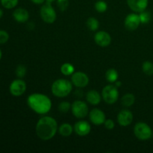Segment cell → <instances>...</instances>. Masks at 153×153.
Returning <instances> with one entry per match:
<instances>
[{
    "label": "cell",
    "mask_w": 153,
    "mask_h": 153,
    "mask_svg": "<svg viewBox=\"0 0 153 153\" xmlns=\"http://www.w3.org/2000/svg\"><path fill=\"white\" fill-rule=\"evenodd\" d=\"M58 131V123L52 117H43L39 119L36 124V134L37 137L42 140H51L55 137Z\"/></svg>",
    "instance_id": "1"
},
{
    "label": "cell",
    "mask_w": 153,
    "mask_h": 153,
    "mask_svg": "<svg viewBox=\"0 0 153 153\" xmlns=\"http://www.w3.org/2000/svg\"><path fill=\"white\" fill-rule=\"evenodd\" d=\"M27 104L33 111L40 115L46 114L52 108V101L49 97L45 94L39 93H35L28 96Z\"/></svg>",
    "instance_id": "2"
},
{
    "label": "cell",
    "mask_w": 153,
    "mask_h": 153,
    "mask_svg": "<svg viewBox=\"0 0 153 153\" xmlns=\"http://www.w3.org/2000/svg\"><path fill=\"white\" fill-rule=\"evenodd\" d=\"M73 90V83L67 79H59L55 80L51 87L52 94L58 98H64L70 95Z\"/></svg>",
    "instance_id": "3"
},
{
    "label": "cell",
    "mask_w": 153,
    "mask_h": 153,
    "mask_svg": "<svg viewBox=\"0 0 153 153\" xmlns=\"http://www.w3.org/2000/svg\"><path fill=\"white\" fill-rule=\"evenodd\" d=\"M102 97L107 104H114L119 99V91L114 85H108L104 87L102 91Z\"/></svg>",
    "instance_id": "4"
},
{
    "label": "cell",
    "mask_w": 153,
    "mask_h": 153,
    "mask_svg": "<svg viewBox=\"0 0 153 153\" xmlns=\"http://www.w3.org/2000/svg\"><path fill=\"white\" fill-rule=\"evenodd\" d=\"M134 134L139 140H146L152 136V131L150 126L146 123L139 122L134 126Z\"/></svg>",
    "instance_id": "5"
},
{
    "label": "cell",
    "mask_w": 153,
    "mask_h": 153,
    "mask_svg": "<svg viewBox=\"0 0 153 153\" xmlns=\"http://www.w3.org/2000/svg\"><path fill=\"white\" fill-rule=\"evenodd\" d=\"M40 15L43 22L48 24H52L56 20L57 13L52 4L46 2L43 4L40 10Z\"/></svg>",
    "instance_id": "6"
},
{
    "label": "cell",
    "mask_w": 153,
    "mask_h": 153,
    "mask_svg": "<svg viewBox=\"0 0 153 153\" xmlns=\"http://www.w3.org/2000/svg\"><path fill=\"white\" fill-rule=\"evenodd\" d=\"M71 111L74 117L78 119H83L89 114V108L86 102L82 100H76L71 106Z\"/></svg>",
    "instance_id": "7"
},
{
    "label": "cell",
    "mask_w": 153,
    "mask_h": 153,
    "mask_svg": "<svg viewBox=\"0 0 153 153\" xmlns=\"http://www.w3.org/2000/svg\"><path fill=\"white\" fill-rule=\"evenodd\" d=\"M10 93L14 97H20L26 91V84L21 79H15L10 85Z\"/></svg>",
    "instance_id": "8"
},
{
    "label": "cell",
    "mask_w": 153,
    "mask_h": 153,
    "mask_svg": "<svg viewBox=\"0 0 153 153\" xmlns=\"http://www.w3.org/2000/svg\"><path fill=\"white\" fill-rule=\"evenodd\" d=\"M71 82L77 88H85L89 84V77L83 72H76L72 75Z\"/></svg>",
    "instance_id": "9"
},
{
    "label": "cell",
    "mask_w": 153,
    "mask_h": 153,
    "mask_svg": "<svg viewBox=\"0 0 153 153\" xmlns=\"http://www.w3.org/2000/svg\"><path fill=\"white\" fill-rule=\"evenodd\" d=\"M140 23L141 22H140V16H139V14L136 13H131L128 14L124 20L125 27L126 28V29L129 30V31H134V30L137 29Z\"/></svg>",
    "instance_id": "10"
},
{
    "label": "cell",
    "mask_w": 153,
    "mask_h": 153,
    "mask_svg": "<svg viewBox=\"0 0 153 153\" xmlns=\"http://www.w3.org/2000/svg\"><path fill=\"white\" fill-rule=\"evenodd\" d=\"M94 40L98 46L101 47H107L111 43V37L107 31H100L94 35Z\"/></svg>",
    "instance_id": "11"
},
{
    "label": "cell",
    "mask_w": 153,
    "mask_h": 153,
    "mask_svg": "<svg viewBox=\"0 0 153 153\" xmlns=\"http://www.w3.org/2000/svg\"><path fill=\"white\" fill-rule=\"evenodd\" d=\"M89 118L91 122L95 126L102 125L106 120L104 112L99 108H94L91 111H90Z\"/></svg>",
    "instance_id": "12"
},
{
    "label": "cell",
    "mask_w": 153,
    "mask_h": 153,
    "mask_svg": "<svg viewBox=\"0 0 153 153\" xmlns=\"http://www.w3.org/2000/svg\"><path fill=\"white\" fill-rule=\"evenodd\" d=\"M74 131L81 137H85L90 134L91 126L89 123L86 120H79L74 125Z\"/></svg>",
    "instance_id": "13"
},
{
    "label": "cell",
    "mask_w": 153,
    "mask_h": 153,
    "mask_svg": "<svg viewBox=\"0 0 153 153\" xmlns=\"http://www.w3.org/2000/svg\"><path fill=\"white\" fill-rule=\"evenodd\" d=\"M133 121V114L128 109H123L117 114V122L121 126H128Z\"/></svg>",
    "instance_id": "14"
},
{
    "label": "cell",
    "mask_w": 153,
    "mask_h": 153,
    "mask_svg": "<svg viewBox=\"0 0 153 153\" xmlns=\"http://www.w3.org/2000/svg\"><path fill=\"white\" fill-rule=\"evenodd\" d=\"M127 4L129 8L135 13H140L146 10L148 7V0H127Z\"/></svg>",
    "instance_id": "15"
},
{
    "label": "cell",
    "mask_w": 153,
    "mask_h": 153,
    "mask_svg": "<svg viewBox=\"0 0 153 153\" xmlns=\"http://www.w3.org/2000/svg\"><path fill=\"white\" fill-rule=\"evenodd\" d=\"M13 19L19 23H24L28 22L29 19V13L28 10L22 7H19L16 9L13 13Z\"/></svg>",
    "instance_id": "16"
},
{
    "label": "cell",
    "mask_w": 153,
    "mask_h": 153,
    "mask_svg": "<svg viewBox=\"0 0 153 153\" xmlns=\"http://www.w3.org/2000/svg\"><path fill=\"white\" fill-rule=\"evenodd\" d=\"M102 96L100 93L95 90H91L89 91L86 94V100L89 104L92 105H97L101 102Z\"/></svg>",
    "instance_id": "17"
},
{
    "label": "cell",
    "mask_w": 153,
    "mask_h": 153,
    "mask_svg": "<svg viewBox=\"0 0 153 153\" xmlns=\"http://www.w3.org/2000/svg\"><path fill=\"white\" fill-rule=\"evenodd\" d=\"M74 128L68 123H62L58 128V132L62 137H70L73 134Z\"/></svg>",
    "instance_id": "18"
},
{
    "label": "cell",
    "mask_w": 153,
    "mask_h": 153,
    "mask_svg": "<svg viewBox=\"0 0 153 153\" xmlns=\"http://www.w3.org/2000/svg\"><path fill=\"white\" fill-rule=\"evenodd\" d=\"M135 102V97L132 94H126L121 99V104L123 106L126 108H129L134 104Z\"/></svg>",
    "instance_id": "19"
},
{
    "label": "cell",
    "mask_w": 153,
    "mask_h": 153,
    "mask_svg": "<svg viewBox=\"0 0 153 153\" xmlns=\"http://www.w3.org/2000/svg\"><path fill=\"white\" fill-rule=\"evenodd\" d=\"M119 74L115 69H109L105 73V79L110 83H114L118 80Z\"/></svg>",
    "instance_id": "20"
},
{
    "label": "cell",
    "mask_w": 153,
    "mask_h": 153,
    "mask_svg": "<svg viewBox=\"0 0 153 153\" xmlns=\"http://www.w3.org/2000/svg\"><path fill=\"white\" fill-rule=\"evenodd\" d=\"M74 67L70 63H64L61 67V72L64 76H72L74 73Z\"/></svg>",
    "instance_id": "21"
},
{
    "label": "cell",
    "mask_w": 153,
    "mask_h": 153,
    "mask_svg": "<svg viewBox=\"0 0 153 153\" xmlns=\"http://www.w3.org/2000/svg\"><path fill=\"white\" fill-rule=\"evenodd\" d=\"M87 27L89 30L92 31H97L100 27V22L98 19L95 17H90L87 20Z\"/></svg>",
    "instance_id": "22"
},
{
    "label": "cell",
    "mask_w": 153,
    "mask_h": 153,
    "mask_svg": "<svg viewBox=\"0 0 153 153\" xmlns=\"http://www.w3.org/2000/svg\"><path fill=\"white\" fill-rule=\"evenodd\" d=\"M143 72L147 76H152L153 75V63L151 61H146L143 63L142 65Z\"/></svg>",
    "instance_id": "23"
},
{
    "label": "cell",
    "mask_w": 153,
    "mask_h": 153,
    "mask_svg": "<svg viewBox=\"0 0 153 153\" xmlns=\"http://www.w3.org/2000/svg\"><path fill=\"white\" fill-rule=\"evenodd\" d=\"M71 106H72V105L70 104L69 102L63 101V102H61L59 103L58 108L61 113L67 114V113H68V112L70 111V109H71Z\"/></svg>",
    "instance_id": "24"
},
{
    "label": "cell",
    "mask_w": 153,
    "mask_h": 153,
    "mask_svg": "<svg viewBox=\"0 0 153 153\" xmlns=\"http://www.w3.org/2000/svg\"><path fill=\"white\" fill-rule=\"evenodd\" d=\"M95 9L99 13H104L108 9L107 3L102 0H100L95 3Z\"/></svg>",
    "instance_id": "25"
},
{
    "label": "cell",
    "mask_w": 153,
    "mask_h": 153,
    "mask_svg": "<svg viewBox=\"0 0 153 153\" xmlns=\"http://www.w3.org/2000/svg\"><path fill=\"white\" fill-rule=\"evenodd\" d=\"M19 0H1V4L4 8L12 9L17 5Z\"/></svg>",
    "instance_id": "26"
},
{
    "label": "cell",
    "mask_w": 153,
    "mask_h": 153,
    "mask_svg": "<svg viewBox=\"0 0 153 153\" xmlns=\"http://www.w3.org/2000/svg\"><path fill=\"white\" fill-rule=\"evenodd\" d=\"M139 16H140V22L143 24L148 23L151 20L150 13L148 11H146V10H144L143 12H140V14H139Z\"/></svg>",
    "instance_id": "27"
},
{
    "label": "cell",
    "mask_w": 153,
    "mask_h": 153,
    "mask_svg": "<svg viewBox=\"0 0 153 153\" xmlns=\"http://www.w3.org/2000/svg\"><path fill=\"white\" fill-rule=\"evenodd\" d=\"M26 67L24 65L19 64V65H18L17 67H16L15 73H16V76H17L19 79H22V78L25 76V74H26Z\"/></svg>",
    "instance_id": "28"
},
{
    "label": "cell",
    "mask_w": 153,
    "mask_h": 153,
    "mask_svg": "<svg viewBox=\"0 0 153 153\" xmlns=\"http://www.w3.org/2000/svg\"><path fill=\"white\" fill-rule=\"evenodd\" d=\"M57 6L61 11H65L69 7V0H56Z\"/></svg>",
    "instance_id": "29"
},
{
    "label": "cell",
    "mask_w": 153,
    "mask_h": 153,
    "mask_svg": "<svg viewBox=\"0 0 153 153\" xmlns=\"http://www.w3.org/2000/svg\"><path fill=\"white\" fill-rule=\"evenodd\" d=\"M9 40V34L4 30H0V44L7 43Z\"/></svg>",
    "instance_id": "30"
},
{
    "label": "cell",
    "mask_w": 153,
    "mask_h": 153,
    "mask_svg": "<svg viewBox=\"0 0 153 153\" xmlns=\"http://www.w3.org/2000/svg\"><path fill=\"white\" fill-rule=\"evenodd\" d=\"M104 126L107 129L112 130L115 127V123L114 120H112L111 119H108L105 120V121Z\"/></svg>",
    "instance_id": "31"
},
{
    "label": "cell",
    "mask_w": 153,
    "mask_h": 153,
    "mask_svg": "<svg viewBox=\"0 0 153 153\" xmlns=\"http://www.w3.org/2000/svg\"><path fill=\"white\" fill-rule=\"evenodd\" d=\"M31 1L36 4H41L46 2V0H31Z\"/></svg>",
    "instance_id": "32"
},
{
    "label": "cell",
    "mask_w": 153,
    "mask_h": 153,
    "mask_svg": "<svg viewBox=\"0 0 153 153\" xmlns=\"http://www.w3.org/2000/svg\"><path fill=\"white\" fill-rule=\"evenodd\" d=\"M114 85L117 87V88H120V87L122 85V83H121V82H120V81H117V82H114Z\"/></svg>",
    "instance_id": "33"
},
{
    "label": "cell",
    "mask_w": 153,
    "mask_h": 153,
    "mask_svg": "<svg viewBox=\"0 0 153 153\" xmlns=\"http://www.w3.org/2000/svg\"><path fill=\"white\" fill-rule=\"evenodd\" d=\"M56 1V0H46V2L50 3V4H52V3L53 2V1Z\"/></svg>",
    "instance_id": "34"
},
{
    "label": "cell",
    "mask_w": 153,
    "mask_h": 153,
    "mask_svg": "<svg viewBox=\"0 0 153 153\" xmlns=\"http://www.w3.org/2000/svg\"><path fill=\"white\" fill-rule=\"evenodd\" d=\"M2 16H3V10L0 8V19L2 17Z\"/></svg>",
    "instance_id": "35"
},
{
    "label": "cell",
    "mask_w": 153,
    "mask_h": 153,
    "mask_svg": "<svg viewBox=\"0 0 153 153\" xmlns=\"http://www.w3.org/2000/svg\"><path fill=\"white\" fill-rule=\"evenodd\" d=\"M1 56H2V53H1V49H0V60H1Z\"/></svg>",
    "instance_id": "36"
},
{
    "label": "cell",
    "mask_w": 153,
    "mask_h": 153,
    "mask_svg": "<svg viewBox=\"0 0 153 153\" xmlns=\"http://www.w3.org/2000/svg\"><path fill=\"white\" fill-rule=\"evenodd\" d=\"M152 137H153V131H152Z\"/></svg>",
    "instance_id": "37"
}]
</instances>
